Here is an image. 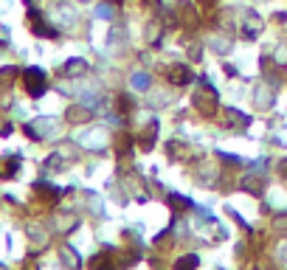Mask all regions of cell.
Returning a JSON list of instances; mask_svg holds the SVG:
<instances>
[{"label": "cell", "instance_id": "obj_4", "mask_svg": "<svg viewBox=\"0 0 287 270\" xmlns=\"http://www.w3.org/2000/svg\"><path fill=\"white\" fill-rule=\"evenodd\" d=\"M194 268H197V259H194V256H186V259L177 262V270H194Z\"/></svg>", "mask_w": 287, "mask_h": 270}, {"label": "cell", "instance_id": "obj_5", "mask_svg": "<svg viewBox=\"0 0 287 270\" xmlns=\"http://www.w3.org/2000/svg\"><path fill=\"white\" fill-rule=\"evenodd\" d=\"M132 82H135V85H138V87H147V79H144V76H135V79H132Z\"/></svg>", "mask_w": 287, "mask_h": 270}, {"label": "cell", "instance_id": "obj_2", "mask_svg": "<svg viewBox=\"0 0 287 270\" xmlns=\"http://www.w3.org/2000/svg\"><path fill=\"white\" fill-rule=\"evenodd\" d=\"M31 23H34V34H40V37H57V31H51V28L45 26L37 11H31Z\"/></svg>", "mask_w": 287, "mask_h": 270}, {"label": "cell", "instance_id": "obj_3", "mask_svg": "<svg viewBox=\"0 0 287 270\" xmlns=\"http://www.w3.org/2000/svg\"><path fill=\"white\" fill-rule=\"evenodd\" d=\"M174 85H189L191 82V70L189 68H172V76H169Z\"/></svg>", "mask_w": 287, "mask_h": 270}, {"label": "cell", "instance_id": "obj_1", "mask_svg": "<svg viewBox=\"0 0 287 270\" xmlns=\"http://www.w3.org/2000/svg\"><path fill=\"white\" fill-rule=\"evenodd\" d=\"M23 82H26L28 96H34V99L43 96V93H45V85H48V79H45V73H43L40 68H28L26 76H23Z\"/></svg>", "mask_w": 287, "mask_h": 270}]
</instances>
